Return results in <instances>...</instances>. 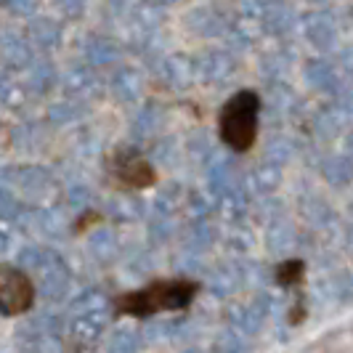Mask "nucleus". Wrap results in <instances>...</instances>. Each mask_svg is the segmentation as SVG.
Instances as JSON below:
<instances>
[{
  "instance_id": "1",
  "label": "nucleus",
  "mask_w": 353,
  "mask_h": 353,
  "mask_svg": "<svg viewBox=\"0 0 353 353\" xmlns=\"http://www.w3.org/2000/svg\"><path fill=\"white\" fill-rule=\"evenodd\" d=\"M261 96L258 90H236L218 114V136L236 154H248L258 141V120H261Z\"/></svg>"
},
{
  "instance_id": "2",
  "label": "nucleus",
  "mask_w": 353,
  "mask_h": 353,
  "mask_svg": "<svg viewBox=\"0 0 353 353\" xmlns=\"http://www.w3.org/2000/svg\"><path fill=\"white\" fill-rule=\"evenodd\" d=\"M196 284L186 282V279H173V282H154L146 290L130 292L117 301L120 314H130V316H152L157 311H178L186 308L194 301Z\"/></svg>"
},
{
  "instance_id": "3",
  "label": "nucleus",
  "mask_w": 353,
  "mask_h": 353,
  "mask_svg": "<svg viewBox=\"0 0 353 353\" xmlns=\"http://www.w3.org/2000/svg\"><path fill=\"white\" fill-rule=\"evenodd\" d=\"M19 265L27 268L30 274H35L37 290L46 301L59 303L70 292L72 276L67 271L64 261L46 248H24L19 252Z\"/></svg>"
},
{
  "instance_id": "4",
  "label": "nucleus",
  "mask_w": 353,
  "mask_h": 353,
  "mask_svg": "<svg viewBox=\"0 0 353 353\" xmlns=\"http://www.w3.org/2000/svg\"><path fill=\"white\" fill-rule=\"evenodd\" d=\"M106 170L120 189H130V192H141L157 183V173L152 162L133 146H117L106 157Z\"/></svg>"
},
{
  "instance_id": "5",
  "label": "nucleus",
  "mask_w": 353,
  "mask_h": 353,
  "mask_svg": "<svg viewBox=\"0 0 353 353\" xmlns=\"http://www.w3.org/2000/svg\"><path fill=\"white\" fill-rule=\"evenodd\" d=\"M35 303V284L21 268H0V314L19 316Z\"/></svg>"
},
{
  "instance_id": "6",
  "label": "nucleus",
  "mask_w": 353,
  "mask_h": 353,
  "mask_svg": "<svg viewBox=\"0 0 353 353\" xmlns=\"http://www.w3.org/2000/svg\"><path fill=\"white\" fill-rule=\"evenodd\" d=\"M106 327V316H104V308H93V311H77L74 319L70 324V332L77 343H93L99 340L101 332Z\"/></svg>"
},
{
  "instance_id": "7",
  "label": "nucleus",
  "mask_w": 353,
  "mask_h": 353,
  "mask_svg": "<svg viewBox=\"0 0 353 353\" xmlns=\"http://www.w3.org/2000/svg\"><path fill=\"white\" fill-rule=\"evenodd\" d=\"M90 250H93V255L99 258V261H114L117 258V252H120V245H117V239H114V234H109V231H99V234H93L90 236Z\"/></svg>"
},
{
  "instance_id": "8",
  "label": "nucleus",
  "mask_w": 353,
  "mask_h": 353,
  "mask_svg": "<svg viewBox=\"0 0 353 353\" xmlns=\"http://www.w3.org/2000/svg\"><path fill=\"white\" fill-rule=\"evenodd\" d=\"M139 348H141V340L133 330H117L106 345V353H139Z\"/></svg>"
},
{
  "instance_id": "9",
  "label": "nucleus",
  "mask_w": 353,
  "mask_h": 353,
  "mask_svg": "<svg viewBox=\"0 0 353 353\" xmlns=\"http://www.w3.org/2000/svg\"><path fill=\"white\" fill-rule=\"evenodd\" d=\"M106 298L99 292V290H85L77 301H74V314L77 311H93V308H104Z\"/></svg>"
},
{
  "instance_id": "10",
  "label": "nucleus",
  "mask_w": 353,
  "mask_h": 353,
  "mask_svg": "<svg viewBox=\"0 0 353 353\" xmlns=\"http://www.w3.org/2000/svg\"><path fill=\"white\" fill-rule=\"evenodd\" d=\"M212 353H248V348H245V343L239 337L229 332V335H223L215 343V351Z\"/></svg>"
},
{
  "instance_id": "11",
  "label": "nucleus",
  "mask_w": 353,
  "mask_h": 353,
  "mask_svg": "<svg viewBox=\"0 0 353 353\" xmlns=\"http://www.w3.org/2000/svg\"><path fill=\"white\" fill-rule=\"evenodd\" d=\"M303 274V263L301 261H287V263H282V268H279V284L282 287H290V284H295V279Z\"/></svg>"
},
{
  "instance_id": "12",
  "label": "nucleus",
  "mask_w": 353,
  "mask_h": 353,
  "mask_svg": "<svg viewBox=\"0 0 353 353\" xmlns=\"http://www.w3.org/2000/svg\"><path fill=\"white\" fill-rule=\"evenodd\" d=\"M8 248H11V234H8V229L0 226V252H6Z\"/></svg>"
},
{
  "instance_id": "13",
  "label": "nucleus",
  "mask_w": 353,
  "mask_h": 353,
  "mask_svg": "<svg viewBox=\"0 0 353 353\" xmlns=\"http://www.w3.org/2000/svg\"><path fill=\"white\" fill-rule=\"evenodd\" d=\"M345 295H348V298H353V276L345 282Z\"/></svg>"
},
{
  "instance_id": "14",
  "label": "nucleus",
  "mask_w": 353,
  "mask_h": 353,
  "mask_svg": "<svg viewBox=\"0 0 353 353\" xmlns=\"http://www.w3.org/2000/svg\"><path fill=\"white\" fill-rule=\"evenodd\" d=\"M348 248L353 250V231H351V234H348Z\"/></svg>"
},
{
  "instance_id": "15",
  "label": "nucleus",
  "mask_w": 353,
  "mask_h": 353,
  "mask_svg": "<svg viewBox=\"0 0 353 353\" xmlns=\"http://www.w3.org/2000/svg\"><path fill=\"white\" fill-rule=\"evenodd\" d=\"M189 353H205V351H196V348H194V351H189Z\"/></svg>"
}]
</instances>
